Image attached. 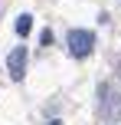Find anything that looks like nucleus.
<instances>
[{
	"instance_id": "obj_1",
	"label": "nucleus",
	"mask_w": 121,
	"mask_h": 125,
	"mask_svg": "<svg viewBox=\"0 0 121 125\" xmlns=\"http://www.w3.org/2000/svg\"><path fill=\"white\" fill-rule=\"evenodd\" d=\"M92 46H95V36L89 30H69V53L75 59H85L92 53Z\"/></svg>"
},
{
	"instance_id": "obj_4",
	"label": "nucleus",
	"mask_w": 121,
	"mask_h": 125,
	"mask_svg": "<svg viewBox=\"0 0 121 125\" xmlns=\"http://www.w3.org/2000/svg\"><path fill=\"white\" fill-rule=\"evenodd\" d=\"M39 43L49 46V43H52V30H43V33H39Z\"/></svg>"
},
{
	"instance_id": "obj_5",
	"label": "nucleus",
	"mask_w": 121,
	"mask_h": 125,
	"mask_svg": "<svg viewBox=\"0 0 121 125\" xmlns=\"http://www.w3.org/2000/svg\"><path fill=\"white\" fill-rule=\"evenodd\" d=\"M49 125H62V122H59V119H52V122H49Z\"/></svg>"
},
{
	"instance_id": "obj_3",
	"label": "nucleus",
	"mask_w": 121,
	"mask_h": 125,
	"mask_svg": "<svg viewBox=\"0 0 121 125\" xmlns=\"http://www.w3.org/2000/svg\"><path fill=\"white\" fill-rule=\"evenodd\" d=\"M30 30H33V17L30 13H20L16 17V33L20 36H30Z\"/></svg>"
},
{
	"instance_id": "obj_2",
	"label": "nucleus",
	"mask_w": 121,
	"mask_h": 125,
	"mask_svg": "<svg viewBox=\"0 0 121 125\" xmlns=\"http://www.w3.org/2000/svg\"><path fill=\"white\" fill-rule=\"evenodd\" d=\"M7 69H10L13 79H23V73H26V46L10 50V56H7Z\"/></svg>"
}]
</instances>
